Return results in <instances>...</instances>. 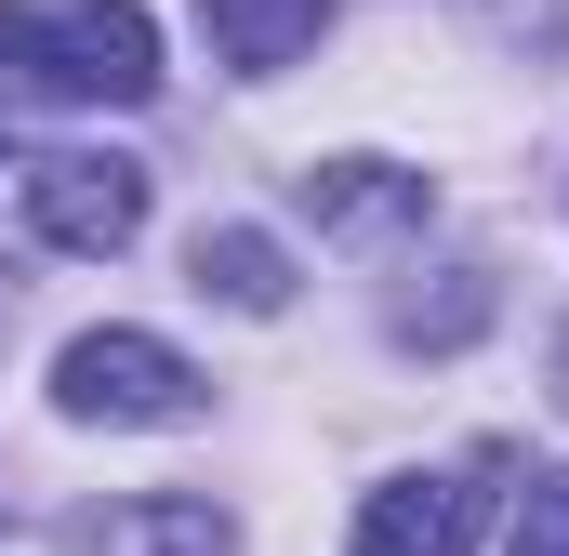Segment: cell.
I'll return each mask as SVG.
<instances>
[{
    "mask_svg": "<svg viewBox=\"0 0 569 556\" xmlns=\"http://www.w3.org/2000/svg\"><path fill=\"white\" fill-rule=\"evenodd\" d=\"M305 186V212H318V239H411L437 212L425 172H398V159H318V172H291Z\"/></svg>",
    "mask_w": 569,
    "mask_h": 556,
    "instance_id": "5",
    "label": "cell"
},
{
    "mask_svg": "<svg viewBox=\"0 0 569 556\" xmlns=\"http://www.w3.org/2000/svg\"><path fill=\"white\" fill-rule=\"evenodd\" d=\"M93 544L107 556H239V517H226L212 490H146L120 517H93Z\"/></svg>",
    "mask_w": 569,
    "mask_h": 556,
    "instance_id": "7",
    "label": "cell"
},
{
    "mask_svg": "<svg viewBox=\"0 0 569 556\" xmlns=\"http://www.w3.org/2000/svg\"><path fill=\"white\" fill-rule=\"evenodd\" d=\"M159 27L133 0H0V107H146Z\"/></svg>",
    "mask_w": 569,
    "mask_h": 556,
    "instance_id": "1",
    "label": "cell"
},
{
    "mask_svg": "<svg viewBox=\"0 0 569 556\" xmlns=\"http://www.w3.org/2000/svg\"><path fill=\"white\" fill-rule=\"evenodd\" d=\"M490 40H517V53H569V0H463Z\"/></svg>",
    "mask_w": 569,
    "mask_h": 556,
    "instance_id": "10",
    "label": "cell"
},
{
    "mask_svg": "<svg viewBox=\"0 0 569 556\" xmlns=\"http://www.w3.org/2000/svg\"><path fill=\"white\" fill-rule=\"evenodd\" d=\"M53 411L67 424H186L199 411V358L159 331H80L53 358Z\"/></svg>",
    "mask_w": 569,
    "mask_h": 556,
    "instance_id": "2",
    "label": "cell"
},
{
    "mask_svg": "<svg viewBox=\"0 0 569 556\" xmlns=\"http://www.w3.org/2000/svg\"><path fill=\"white\" fill-rule=\"evenodd\" d=\"M477 318H490V278L463 266V278H450V291H437V305H411V318H398V345H463Z\"/></svg>",
    "mask_w": 569,
    "mask_h": 556,
    "instance_id": "9",
    "label": "cell"
},
{
    "mask_svg": "<svg viewBox=\"0 0 569 556\" xmlns=\"http://www.w3.org/2000/svg\"><path fill=\"white\" fill-rule=\"evenodd\" d=\"M490 477V464H477ZM477 477H385L371 504H358V556H463L477 544Z\"/></svg>",
    "mask_w": 569,
    "mask_h": 556,
    "instance_id": "4",
    "label": "cell"
},
{
    "mask_svg": "<svg viewBox=\"0 0 569 556\" xmlns=\"http://www.w3.org/2000/svg\"><path fill=\"white\" fill-rule=\"evenodd\" d=\"M186 291H212V305H239V318H279V305H291V252L266 239V226H199Z\"/></svg>",
    "mask_w": 569,
    "mask_h": 556,
    "instance_id": "8",
    "label": "cell"
},
{
    "mask_svg": "<svg viewBox=\"0 0 569 556\" xmlns=\"http://www.w3.org/2000/svg\"><path fill=\"white\" fill-rule=\"evenodd\" d=\"M27 239L40 252H133L146 239V172L133 159H93V146H53V159H27Z\"/></svg>",
    "mask_w": 569,
    "mask_h": 556,
    "instance_id": "3",
    "label": "cell"
},
{
    "mask_svg": "<svg viewBox=\"0 0 569 556\" xmlns=\"http://www.w3.org/2000/svg\"><path fill=\"white\" fill-rule=\"evenodd\" d=\"M0 331H13V291H0Z\"/></svg>",
    "mask_w": 569,
    "mask_h": 556,
    "instance_id": "12",
    "label": "cell"
},
{
    "mask_svg": "<svg viewBox=\"0 0 569 556\" xmlns=\"http://www.w3.org/2000/svg\"><path fill=\"white\" fill-rule=\"evenodd\" d=\"M199 40L239 80H279V67H305L331 40V0H199Z\"/></svg>",
    "mask_w": 569,
    "mask_h": 556,
    "instance_id": "6",
    "label": "cell"
},
{
    "mask_svg": "<svg viewBox=\"0 0 569 556\" xmlns=\"http://www.w3.org/2000/svg\"><path fill=\"white\" fill-rule=\"evenodd\" d=\"M517 556H569V477H530V517H517Z\"/></svg>",
    "mask_w": 569,
    "mask_h": 556,
    "instance_id": "11",
    "label": "cell"
}]
</instances>
